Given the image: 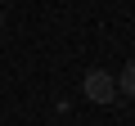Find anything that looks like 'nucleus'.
Returning a JSON list of instances; mask_svg holds the SVG:
<instances>
[{
    "mask_svg": "<svg viewBox=\"0 0 135 126\" xmlns=\"http://www.w3.org/2000/svg\"><path fill=\"white\" fill-rule=\"evenodd\" d=\"M86 99L90 104H113L117 99V77L104 72V68H90L86 72Z\"/></svg>",
    "mask_w": 135,
    "mask_h": 126,
    "instance_id": "nucleus-1",
    "label": "nucleus"
},
{
    "mask_svg": "<svg viewBox=\"0 0 135 126\" xmlns=\"http://www.w3.org/2000/svg\"><path fill=\"white\" fill-rule=\"evenodd\" d=\"M0 32H5V18H0Z\"/></svg>",
    "mask_w": 135,
    "mask_h": 126,
    "instance_id": "nucleus-3",
    "label": "nucleus"
},
{
    "mask_svg": "<svg viewBox=\"0 0 135 126\" xmlns=\"http://www.w3.org/2000/svg\"><path fill=\"white\" fill-rule=\"evenodd\" d=\"M117 95H131V99H135V59H126V68H122V77H117Z\"/></svg>",
    "mask_w": 135,
    "mask_h": 126,
    "instance_id": "nucleus-2",
    "label": "nucleus"
}]
</instances>
